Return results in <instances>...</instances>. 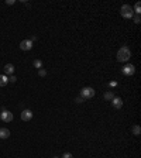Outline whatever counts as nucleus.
<instances>
[{"label": "nucleus", "mask_w": 141, "mask_h": 158, "mask_svg": "<svg viewBox=\"0 0 141 158\" xmlns=\"http://www.w3.org/2000/svg\"><path fill=\"white\" fill-rule=\"evenodd\" d=\"M0 117H1V120H3L4 123H10L11 120H13V113L4 109V110L0 112Z\"/></svg>", "instance_id": "nucleus-5"}, {"label": "nucleus", "mask_w": 141, "mask_h": 158, "mask_svg": "<svg viewBox=\"0 0 141 158\" xmlns=\"http://www.w3.org/2000/svg\"><path fill=\"white\" fill-rule=\"evenodd\" d=\"M38 75H40L41 78H44V76H47V71H45L44 68H41V69H38Z\"/></svg>", "instance_id": "nucleus-16"}, {"label": "nucleus", "mask_w": 141, "mask_h": 158, "mask_svg": "<svg viewBox=\"0 0 141 158\" xmlns=\"http://www.w3.org/2000/svg\"><path fill=\"white\" fill-rule=\"evenodd\" d=\"M120 14L123 19H133L134 17V11H133V7L130 4H123L121 9H120Z\"/></svg>", "instance_id": "nucleus-2"}, {"label": "nucleus", "mask_w": 141, "mask_h": 158, "mask_svg": "<svg viewBox=\"0 0 141 158\" xmlns=\"http://www.w3.org/2000/svg\"><path fill=\"white\" fill-rule=\"evenodd\" d=\"M133 20H134V23H135V24H140V23H141V17L138 16V14H135V16L133 17Z\"/></svg>", "instance_id": "nucleus-17"}, {"label": "nucleus", "mask_w": 141, "mask_h": 158, "mask_svg": "<svg viewBox=\"0 0 141 158\" xmlns=\"http://www.w3.org/2000/svg\"><path fill=\"white\" fill-rule=\"evenodd\" d=\"M14 3H16L14 0H6V4H7V6H11V4H14Z\"/></svg>", "instance_id": "nucleus-21"}, {"label": "nucleus", "mask_w": 141, "mask_h": 158, "mask_svg": "<svg viewBox=\"0 0 141 158\" xmlns=\"http://www.w3.org/2000/svg\"><path fill=\"white\" fill-rule=\"evenodd\" d=\"M13 72H14V65L13 63H6L4 65V74H6V76L7 75H13Z\"/></svg>", "instance_id": "nucleus-10"}, {"label": "nucleus", "mask_w": 141, "mask_h": 158, "mask_svg": "<svg viewBox=\"0 0 141 158\" xmlns=\"http://www.w3.org/2000/svg\"><path fill=\"white\" fill-rule=\"evenodd\" d=\"M103 97L106 99V100H113V97H114V93L111 92V90H107V92H105V95H103Z\"/></svg>", "instance_id": "nucleus-13"}, {"label": "nucleus", "mask_w": 141, "mask_h": 158, "mask_svg": "<svg viewBox=\"0 0 141 158\" xmlns=\"http://www.w3.org/2000/svg\"><path fill=\"white\" fill-rule=\"evenodd\" d=\"M61 158H74V155H72L71 152H64V155Z\"/></svg>", "instance_id": "nucleus-20"}, {"label": "nucleus", "mask_w": 141, "mask_h": 158, "mask_svg": "<svg viewBox=\"0 0 141 158\" xmlns=\"http://www.w3.org/2000/svg\"><path fill=\"white\" fill-rule=\"evenodd\" d=\"M10 137V130L9 128H6V127H1L0 128V138L1 140H6V138Z\"/></svg>", "instance_id": "nucleus-9"}, {"label": "nucleus", "mask_w": 141, "mask_h": 158, "mask_svg": "<svg viewBox=\"0 0 141 158\" xmlns=\"http://www.w3.org/2000/svg\"><path fill=\"white\" fill-rule=\"evenodd\" d=\"M111 105H113L114 109H121V107H123V100H121V97L114 96V97H113V100H111Z\"/></svg>", "instance_id": "nucleus-8"}, {"label": "nucleus", "mask_w": 141, "mask_h": 158, "mask_svg": "<svg viewBox=\"0 0 141 158\" xmlns=\"http://www.w3.org/2000/svg\"><path fill=\"white\" fill-rule=\"evenodd\" d=\"M54 158H59V157H56V155H55V157H54Z\"/></svg>", "instance_id": "nucleus-22"}, {"label": "nucleus", "mask_w": 141, "mask_h": 158, "mask_svg": "<svg viewBox=\"0 0 141 158\" xmlns=\"http://www.w3.org/2000/svg\"><path fill=\"white\" fill-rule=\"evenodd\" d=\"M134 13H135V14H138V16H140L141 14V3L140 1H137V3H135V6H134Z\"/></svg>", "instance_id": "nucleus-15"}, {"label": "nucleus", "mask_w": 141, "mask_h": 158, "mask_svg": "<svg viewBox=\"0 0 141 158\" xmlns=\"http://www.w3.org/2000/svg\"><path fill=\"white\" fill-rule=\"evenodd\" d=\"M7 83H9V78H7L6 75H0V86L4 88Z\"/></svg>", "instance_id": "nucleus-12"}, {"label": "nucleus", "mask_w": 141, "mask_h": 158, "mask_svg": "<svg viewBox=\"0 0 141 158\" xmlns=\"http://www.w3.org/2000/svg\"><path fill=\"white\" fill-rule=\"evenodd\" d=\"M23 121H30L31 119H33V112L31 110H28V109H24L21 112V115H20Z\"/></svg>", "instance_id": "nucleus-6"}, {"label": "nucleus", "mask_w": 141, "mask_h": 158, "mask_svg": "<svg viewBox=\"0 0 141 158\" xmlns=\"http://www.w3.org/2000/svg\"><path fill=\"white\" fill-rule=\"evenodd\" d=\"M80 96H82L85 100H86V99H92V97L95 96V89L90 88V86L82 88V90H80Z\"/></svg>", "instance_id": "nucleus-3"}, {"label": "nucleus", "mask_w": 141, "mask_h": 158, "mask_svg": "<svg viewBox=\"0 0 141 158\" xmlns=\"http://www.w3.org/2000/svg\"><path fill=\"white\" fill-rule=\"evenodd\" d=\"M121 72H123V75H126V76H133V75L135 74V66H134L133 63H127V65L121 69Z\"/></svg>", "instance_id": "nucleus-4"}, {"label": "nucleus", "mask_w": 141, "mask_h": 158, "mask_svg": "<svg viewBox=\"0 0 141 158\" xmlns=\"http://www.w3.org/2000/svg\"><path fill=\"white\" fill-rule=\"evenodd\" d=\"M130 57H131V51L127 45H123L117 51V61L119 62H127L130 59Z\"/></svg>", "instance_id": "nucleus-1"}, {"label": "nucleus", "mask_w": 141, "mask_h": 158, "mask_svg": "<svg viewBox=\"0 0 141 158\" xmlns=\"http://www.w3.org/2000/svg\"><path fill=\"white\" fill-rule=\"evenodd\" d=\"M16 81H17V78H16L14 75H10V78H9V82H11V83H16Z\"/></svg>", "instance_id": "nucleus-18"}, {"label": "nucleus", "mask_w": 141, "mask_h": 158, "mask_svg": "<svg viewBox=\"0 0 141 158\" xmlns=\"http://www.w3.org/2000/svg\"><path fill=\"white\" fill-rule=\"evenodd\" d=\"M33 48V41H30V40H23L20 42V50L23 51H30Z\"/></svg>", "instance_id": "nucleus-7"}, {"label": "nucleus", "mask_w": 141, "mask_h": 158, "mask_svg": "<svg viewBox=\"0 0 141 158\" xmlns=\"http://www.w3.org/2000/svg\"><path fill=\"white\" fill-rule=\"evenodd\" d=\"M75 102H76V103H83V102H85V99H83L82 96H79V97H76V99H75Z\"/></svg>", "instance_id": "nucleus-19"}, {"label": "nucleus", "mask_w": 141, "mask_h": 158, "mask_svg": "<svg viewBox=\"0 0 141 158\" xmlns=\"http://www.w3.org/2000/svg\"><path fill=\"white\" fill-rule=\"evenodd\" d=\"M33 65H34V68H37V69H41V68H43V61H41V59H34Z\"/></svg>", "instance_id": "nucleus-14"}, {"label": "nucleus", "mask_w": 141, "mask_h": 158, "mask_svg": "<svg viewBox=\"0 0 141 158\" xmlns=\"http://www.w3.org/2000/svg\"><path fill=\"white\" fill-rule=\"evenodd\" d=\"M131 133H133V136H140L141 134V127L138 124H134V126L131 127Z\"/></svg>", "instance_id": "nucleus-11"}, {"label": "nucleus", "mask_w": 141, "mask_h": 158, "mask_svg": "<svg viewBox=\"0 0 141 158\" xmlns=\"http://www.w3.org/2000/svg\"><path fill=\"white\" fill-rule=\"evenodd\" d=\"M0 112H1V110H0Z\"/></svg>", "instance_id": "nucleus-23"}]
</instances>
